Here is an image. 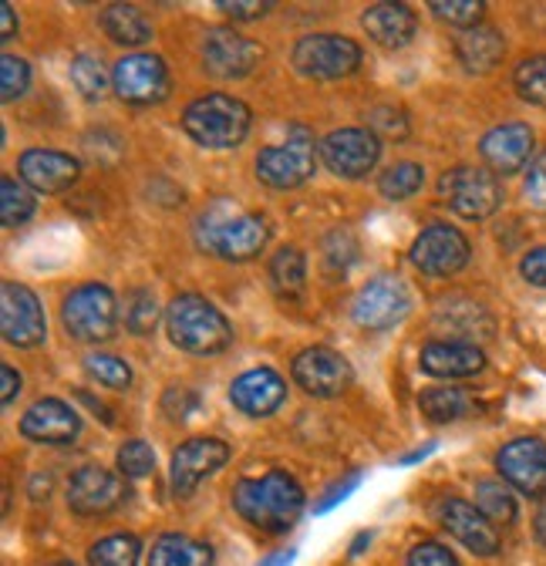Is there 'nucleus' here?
Segmentation results:
<instances>
[{"instance_id": "nucleus-50", "label": "nucleus", "mask_w": 546, "mask_h": 566, "mask_svg": "<svg viewBox=\"0 0 546 566\" xmlns=\"http://www.w3.org/2000/svg\"><path fill=\"white\" fill-rule=\"evenodd\" d=\"M0 21H4V24H0V41H11L18 34V14H14L11 4L0 8Z\"/></svg>"}, {"instance_id": "nucleus-25", "label": "nucleus", "mask_w": 546, "mask_h": 566, "mask_svg": "<svg viewBox=\"0 0 546 566\" xmlns=\"http://www.w3.org/2000/svg\"><path fill=\"white\" fill-rule=\"evenodd\" d=\"M361 24L368 38L378 41L381 48H405L416 38V28H419L412 8H405V4H371Z\"/></svg>"}, {"instance_id": "nucleus-7", "label": "nucleus", "mask_w": 546, "mask_h": 566, "mask_svg": "<svg viewBox=\"0 0 546 566\" xmlns=\"http://www.w3.org/2000/svg\"><path fill=\"white\" fill-rule=\"evenodd\" d=\"M317 166V149L307 128H294V138L284 146H266L256 156V176L270 189H297L314 176Z\"/></svg>"}, {"instance_id": "nucleus-29", "label": "nucleus", "mask_w": 546, "mask_h": 566, "mask_svg": "<svg viewBox=\"0 0 546 566\" xmlns=\"http://www.w3.org/2000/svg\"><path fill=\"white\" fill-rule=\"evenodd\" d=\"M270 283L273 291L287 301H297L307 287V260L297 247L277 250V256L270 260Z\"/></svg>"}, {"instance_id": "nucleus-10", "label": "nucleus", "mask_w": 546, "mask_h": 566, "mask_svg": "<svg viewBox=\"0 0 546 566\" xmlns=\"http://www.w3.org/2000/svg\"><path fill=\"white\" fill-rule=\"evenodd\" d=\"M0 331L14 347H38L48 337V321L41 301L24 287V283L4 280L0 283Z\"/></svg>"}, {"instance_id": "nucleus-13", "label": "nucleus", "mask_w": 546, "mask_h": 566, "mask_svg": "<svg viewBox=\"0 0 546 566\" xmlns=\"http://www.w3.org/2000/svg\"><path fill=\"white\" fill-rule=\"evenodd\" d=\"M125 475L105 465H85L67 482V506L78 516H105L125 500Z\"/></svg>"}, {"instance_id": "nucleus-36", "label": "nucleus", "mask_w": 546, "mask_h": 566, "mask_svg": "<svg viewBox=\"0 0 546 566\" xmlns=\"http://www.w3.org/2000/svg\"><path fill=\"white\" fill-rule=\"evenodd\" d=\"M156 321H159V307H156V297L153 291L146 287H135L128 297H125V327L132 334H153L156 331Z\"/></svg>"}, {"instance_id": "nucleus-11", "label": "nucleus", "mask_w": 546, "mask_h": 566, "mask_svg": "<svg viewBox=\"0 0 546 566\" xmlns=\"http://www.w3.org/2000/svg\"><path fill=\"white\" fill-rule=\"evenodd\" d=\"M115 95L128 105H156L169 95V67L156 54H128L112 67Z\"/></svg>"}, {"instance_id": "nucleus-16", "label": "nucleus", "mask_w": 546, "mask_h": 566, "mask_svg": "<svg viewBox=\"0 0 546 566\" xmlns=\"http://www.w3.org/2000/svg\"><path fill=\"white\" fill-rule=\"evenodd\" d=\"M496 469L513 489H519L529 500L546 495V442L543 439L523 436V439L506 442L496 455Z\"/></svg>"}, {"instance_id": "nucleus-17", "label": "nucleus", "mask_w": 546, "mask_h": 566, "mask_svg": "<svg viewBox=\"0 0 546 566\" xmlns=\"http://www.w3.org/2000/svg\"><path fill=\"white\" fill-rule=\"evenodd\" d=\"M230 459V446L223 439H207V436H199V439H189L182 442L176 452H172V492L179 495V500H186L189 492H196V485L202 479H210L217 469H223Z\"/></svg>"}, {"instance_id": "nucleus-49", "label": "nucleus", "mask_w": 546, "mask_h": 566, "mask_svg": "<svg viewBox=\"0 0 546 566\" xmlns=\"http://www.w3.org/2000/svg\"><path fill=\"white\" fill-rule=\"evenodd\" d=\"M21 395V375L14 371V365H0V401L11 405Z\"/></svg>"}, {"instance_id": "nucleus-46", "label": "nucleus", "mask_w": 546, "mask_h": 566, "mask_svg": "<svg viewBox=\"0 0 546 566\" xmlns=\"http://www.w3.org/2000/svg\"><path fill=\"white\" fill-rule=\"evenodd\" d=\"M196 405H199V398H196L192 391H186V388H169L166 398H162V411H166L169 418H176V421L189 418V411H192Z\"/></svg>"}, {"instance_id": "nucleus-44", "label": "nucleus", "mask_w": 546, "mask_h": 566, "mask_svg": "<svg viewBox=\"0 0 546 566\" xmlns=\"http://www.w3.org/2000/svg\"><path fill=\"white\" fill-rule=\"evenodd\" d=\"M523 189H526V199H529L539 212H546V149L533 159Z\"/></svg>"}, {"instance_id": "nucleus-14", "label": "nucleus", "mask_w": 546, "mask_h": 566, "mask_svg": "<svg viewBox=\"0 0 546 566\" xmlns=\"http://www.w3.org/2000/svg\"><path fill=\"white\" fill-rule=\"evenodd\" d=\"M294 381L311 398H337L351 388V365L330 347H307L294 358Z\"/></svg>"}, {"instance_id": "nucleus-3", "label": "nucleus", "mask_w": 546, "mask_h": 566, "mask_svg": "<svg viewBox=\"0 0 546 566\" xmlns=\"http://www.w3.org/2000/svg\"><path fill=\"white\" fill-rule=\"evenodd\" d=\"M250 108L223 92L202 95L186 105L182 112V128L189 132L192 142L207 149H237L250 132Z\"/></svg>"}, {"instance_id": "nucleus-51", "label": "nucleus", "mask_w": 546, "mask_h": 566, "mask_svg": "<svg viewBox=\"0 0 546 566\" xmlns=\"http://www.w3.org/2000/svg\"><path fill=\"white\" fill-rule=\"evenodd\" d=\"M294 559H297V549H277L273 556H266L260 566H291Z\"/></svg>"}, {"instance_id": "nucleus-18", "label": "nucleus", "mask_w": 546, "mask_h": 566, "mask_svg": "<svg viewBox=\"0 0 546 566\" xmlns=\"http://www.w3.org/2000/svg\"><path fill=\"white\" fill-rule=\"evenodd\" d=\"M260 61V48L233 28H213L202 38V64L217 78H246Z\"/></svg>"}, {"instance_id": "nucleus-24", "label": "nucleus", "mask_w": 546, "mask_h": 566, "mask_svg": "<svg viewBox=\"0 0 546 566\" xmlns=\"http://www.w3.org/2000/svg\"><path fill=\"white\" fill-rule=\"evenodd\" d=\"M419 365L432 378H472L486 368V354L465 340H432L422 347Z\"/></svg>"}, {"instance_id": "nucleus-5", "label": "nucleus", "mask_w": 546, "mask_h": 566, "mask_svg": "<svg viewBox=\"0 0 546 566\" xmlns=\"http://www.w3.org/2000/svg\"><path fill=\"white\" fill-rule=\"evenodd\" d=\"M61 324L82 344H102L118 327V301L105 283H82L61 304Z\"/></svg>"}, {"instance_id": "nucleus-9", "label": "nucleus", "mask_w": 546, "mask_h": 566, "mask_svg": "<svg viewBox=\"0 0 546 566\" xmlns=\"http://www.w3.org/2000/svg\"><path fill=\"white\" fill-rule=\"evenodd\" d=\"M324 166L340 179H365L381 159V138L371 128H337L317 146Z\"/></svg>"}, {"instance_id": "nucleus-27", "label": "nucleus", "mask_w": 546, "mask_h": 566, "mask_svg": "<svg viewBox=\"0 0 546 566\" xmlns=\"http://www.w3.org/2000/svg\"><path fill=\"white\" fill-rule=\"evenodd\" d=\"M149 566H213V549L182 533H166L153 543Z\"/></svg>"}, {"instance_id": "nucleus-35", "label": "nucleus", "mask_w": 546, "mask_h": 566, "mask_svg": "<svg viewBox=\"0 0 546 566\" xmlns=\"http://www.w3.org/2000/svg\"><path fill=\"white\" fill-rule=\"evenodd\" d=\"M422 182H426V169L419 163H395L378 179V189L388 199H408V196H416L422 189Z\"/></svg>"}, {"instance_id": "nucleus-43", "label": "nucleus", "mask_w": 546, "mask_h": 566, "mask_svg": "<svg viewBox=\"0 0 546 566\" xmlns=\"http://www.w3.org/2000/svg\"><path fill=\"white\" fill-rule=\"evenodd\" d=\"M405 566H459V559L442 543L426 539V543H419L412 553H408V563Z\"/></svg>"}, {"instance_id": "nucleus-23", "label": "nucleus", "mask_w": 546, "mask_h": 566, "mask_svg": "<svg viewBox=\"0 0 546 566\" xmlns=\"http://www.w3.org/2000/svg\"><path fill=\"white\" fill-rule=\"evenodd\" d=\"M284 398H287V381L273 368H253L230 385V401L250 418L273 415L284 405Z\"/></svg>"}, {"instance_id": "nucleus-47", "label": "nucleus", "mask_w": 546, "mask_h": 566, "mask_svg": "<svg viewBox=\"0 0 546 566\" xmlns=\"http://www.w3.org/2000/svg\"><path fill=\"white\" fill-rule=\"evenodd\" d=\"M220 11L230 14L233 21H256L270 11L266 0H250V4H243V0H220Z\"/></svg>"}, {"instance_id": "nucleus-4", "label": "nucleus", "mask_w": 546, "mask_h": 566, "mask_svg": "<svg viewBox=\"0 0 546 566\" xmlns=\"http://www.w3.org/2000/svg\"><path fill=\"white\" fill-rule=\"evenodd\" d=\"M266 240H270V223H266V217H260V212L223 217V209L217 206L199 223V247L223 256V260H237V263L260 256Z\"/></svg>"}, {"instance_id": "nucleus-54", "label": "nucleus", "mask_w": 546, "mask_h": 566, "mask_svg": "<svg viewBox=\"0 0 546 566\" xmlns=\"http://www.w3.org/2000/svg\"><path fill=\"white\" fill-rule=\"evenodd\" d=\"M368 543H371V533H358L355 543H351V556H361V549H365Z\"/></svg>"}, {"instance_id": "nucleus-8", "label": "nucleus", "mask_w": 546, "mask_h": 566, "mask_svg": "<svg viewBox=\"0 0 546 566\" xmlns=\"http://www.w3.org/2000/svg\"><path fill=\"white\" fill-rule=\"evenodd\" d=\"M439 192H442L445 206L452 212H459L462 220H486L503 202V189H500L496 176L486 169H472V166H459V169L445 172L439 182Z\"/></svg>"}, {"instance_id": "nucleus-1", "label": "nucleus", "mask_w": 546, "mask_h": 566, "mask_svg": "<svg viewBox=\"0 0 546 566\" xmlns=\"http://www.w3.org/2000/svg\"><path fill=\"white\" fill-rule=\"evenodd\" d=\"M233 510L260 533H287L304 513V489L301 482L273 469L263 479H240L233 485Z\"/></svg>"}, {"instance_id": "nucleus-6", "label": "nucleus", "mask_w": 546, "mask_h": 566, "mask_svg": "<svg viewBox=\"0 0 546 566\" xmlns=\"http://www.w3.org/2000/svg\"><path fill=\"white\" fill-rule=\"evenodd\" d=\"M361 64V48L340 34H307L294 44V67L304 78L334 82L355 75Z\"/></svg>"}, {"instance_id": "nucleus-42", "label": "nucleus", "mask_w": 546, "mask_h": 566, "mask_svg": "<svg viewBox=\"0 0 546 566\" xmlns=\"http://www.w3.org/2000/svg\"><path fill=\"white\" fill-rule=\"evenodd\" d=\"M358 485H361V472H348L345 479H337V482L321 495V500L314 503V516H324V513H330L334 506H340Z\"/></svg>"}, {"instance_id": "nucleus-21", "label": "nucleus", "mask_w": 546, "mask_h": 566, "mask_svg": "<svg viewBox=\"0 0 546 566\" xmlns=\"http://www.w3.org/2000/svg\"><path fill=\"white\" fill-rule=\"evenodd\" d=\"M442 526L475 556H496L500 553V533L496 526L480 513V506H472L465 500H445L439 506Z\"/></svg>"}, {"instance_id": "nucleus-48", "label": "nucleus", "mask_w": 546, "mask_h": 566, "mask_svg": "<svg viewBox=\"0 0 546 566\" xmlns=\"http://www.w3.org/2000/svg\"><path fill=\"white\" fill-rule=\"evenodd\" d=\"M519 273L533 283V287H546V247H536L523 256Z\"/></svg>"}, {"instance_id": "nucleus-39", "label": "nucleus", "mask_w": 546, "mask_h": 566, "mask_svg": "<svg viewBox=\"0 0 546 566\" xmlns=\"http://www.w3.org/2000/svg\"><path fill=\"white\" fill-rule=\"evenodd\" d=\"M156 469V452L149 442L143 439H132L118 449V472L125 479H146Z\"/></svg>"}, {"instance_id": "nucleus-38", "label": "nucleus", "mask_w": 546, "mask_h": 566, "mask_svg": "<svg viewBox=\"0 0 546 566\" xmlns=\"http://www.w3.org/2000/svg\"><path fill=\"white\" fill-rule=\"evenodd\" d=\"M432 14H439V21L455 24V28H480V18L486 11V4L480 0H432Z\"/></svg>"}, {"instance_id": "nucleus-33", "label": "nucleus", "mask_w": 546, "mask_h": 566, "mask_svg": "<svg viewBox=\"0 0 546 566\" xmlns=\"http://www.w3.org/2000/svg\"><path fill=\"white\" fill-rule=\"evenodd\" d=\"M139 553H143L139 539L128 536V533H118V536L98 539L88 549V563L92 566H139Z\"/></svg>"}, {"instance_id": "nucleus-55", "label": "nucleus", "mask_w": 546, "mask_h": 566, "mask_svg": "<svg viewBox=\"0 0 546 566\" xmlns=\"http://www.w3.org/2000/svg\"><path fill=\"white\" fill-rule=\"evenodd\" d=\"M54 566H75V563H67V559H61V563H54Z\"/></svg>"}, {"instance_id": "nucleus-28", "label": "nucleus", "mask_w": 546, "mask_h": 566, "mask_svg": "<svg viewBox=\"0 0 546 566\" xmlns=\"http://www.w3.org/2000/svg\"><path fill=\"white\" fill-rule=\"evenodd\" d=\"M102 28H105V34L115 44H125V48H139V44L153 41V24L146 21V14L139 8H132V4H112V8H105Z\"/></svg>"}, {"instance_id": "nucleus-45", "label": "nucleus", "mask_w": 546, "mask_h": 566, "mask_svg": "<svg viewBox=\"0 0 546 566\" xmlns=\"http://www.w3.org/2000/svg\"><path fill=\"white\" fill-rule=\"evenodd\" d=\"M371 132H375V135L385 132L388 138H405L408 122H405V115L395 112V108H375V112H371Z\"/></svg>"}, {"instance_id": "nucleus-22", "label": "nucleus", "mask_w": 546, "mask_h": 566, "mask_svg": "<svg viewBox=\"0 0 546 566\" xmlns=\"http://www.w3.org/2000/svg\"><path fill=\"white\" fill-rule=\"evenodd\" d=\"M18 172L21 179L34 189V192H64L72 189L82 176L78 159L54 153V149H28L18 159Z\"/></svg>"}, {"instance_id": "nucleus-20", "label": "nucleus", "mask_w": 546, "mask_h": 566, "mask_svg": "<svg viewBox=\"0 0 546 566\" xmlns=\"http://www.w3.org/2000/svg\"><path fill=\"white\" fill-rule=\"evenodd\" d=\"M483 163L500 172V176H513L519 172L529 156H533V128L523 122H503L496 128H490L480 142Z\"/></svg>"}, {"instance_id": "nucleus-12", "label": "nucleus", "mask_w": 546, "mask_h": 566, "mask_svg": "<svg viewBox=\"0 0 546 566\" xmlns=\"http://www.w3.org/2000/svg\"><path fill=\"white\" fill-rule=\"evenodd\" d=\"M408 307H412V297H408V287L398 280V276H375L371 283H365V287L358 291L355 304H351V314L361 327L368 331H388L395 327Z\"/></svg>"}, {"instance_id": "nucleus-40", "label": "nucleus", "mask_w": 546, "mask_h": 566, "mask_svg": "<svg viewBox=\"0 0 546 566\" xmlns=\"http://www.w3.org/2000/svg\"><path fill=\"white\" fill-rule=\"evenodd\" d=\"M28 85H31V64L24 57L4 54V61H0V98L14 102L28 92Z\"/></svg>"}, {"instance_id": "nucleus-53", "label": "nucleus", "mask_w": 546, "mask_h": 566, "mask_svg": "<svg viewBox=\"0 0 546 566\" xmlns=\"http://www.w3.org/2000/svg\"><path fill=\"white\" fill-rule=\"evenodd\" d=\"M435 452V442H429V446H422V449H416V452H408V455H401L398 462L401 465H416V462H422L426 455H432Z\"/></svg>"}, {"instance_id": "nucleus-31", "label": "nucleus", "mask_w": 546, "mask_h": 566, "mask_svg": "<svg viewBox=\"0 0 546 566\" xmlns=\"http://www.w3.org/2000/svg\"><path fill=\"white\" fill-rule=\"evenodd\" d=\"M34 192L24 179H14V176H4L0 179V220L4 227H21L34 217Z\"/></svg>"}, {"instance_id": "nucleus-2", "label": "nucleus", "mask_w": 546, "mask_h": 566, "mask_svg": "<svg viewBox=\"0 0 546 566\" xmlns=\"http://www.w3.org/2000/svg\"><path fill=\"white\" fill-rule=\"evenodd\" d=\"M169 340L189 354H220L233 344L230 321L199 294H179L166 307Z\"/></svg>"}, {"instance_id": "nucleus-34", "label": "nucleus", "mask_w": 546, "mask_h": 566, "mask_svg": "<svg viewBox=\"0 0 546 566\" xmlns=\"http://www.w3.org/2000/svg\"><path fill=\"white\" fill-rule=\"evenodd\" d=\"M513 85L523 102L546 108V54H533V57L519 61Z\"/></svg>"}, {"instance_id": "nucleus-26", "label": "nucleus", "mask_w": 546, "mask_h": 566, "mask_svg": "<svg viewBox=\"0 0 546 566\" xmlns=\"http://www.w3.org/2000/svg\"><path fill=\"white\" fill-rule=\"evenodd\" d=\"M455 54H459L465 71H472V75H486V71H493L503 61L506 41H503V34L496 28L480 24V28H469V31L459 34Z\"/></svg>"}, {"instance_id": "nucleus-32", "label": "nucleus", "mask_w": 546, "mask_h": 566, "mask_svg": "<svg viewBox=\"0 0 546 566\" xmlns=\"http://www.w3.org/2000/svg\"><path fill=\"white\" fill-rule=\"evenodd\" d=\"M475 506L493 523V526H510L516 520V500L503 482H480L475 485Z\"/></svg>"}, {"instance_id": "nucleus-37", "label": "nucleus", "mask_w": 546, "mask_h": 566, "mask_svg": "<svg viewBox=\"0 0 546 566\" xmlns=\"http://www.w3.org/2000/svg\"><path fill=\"white\" fill-rule=\"evenodd\" d=\"M72 85L85 95V98H102L105 95V85H108V75H105V67L98 57L92 54H78L72 61Z\"/></svg>"}, {"instance_id": "nucleus-30", "label": "nucleus", "mask_w": 546, "mask_h": 566, "mask_svg": "<svg viewBox=\"0 0 546 566\" xmlns=\"http://www.w3.org/2000/svg\"><path fill=\"white\" fill-rule=\"evenodd\" d=\"M419 408H422V415L429 421H455V418H462L472 408V398H469L465 388H452V385L426 388L419 395Z\"/></svg>"}, {"instance_id": "nucleus-19", "label": "nucleus", "mask_w": 546, "mask_h": 566, "mask_svg": "<svg viewBox=\"0 0 546 566\" xmlns=\"http://www.w3.org/2000/svg\"><path fill=\"white\" fill-rule=\"evenodd\" d=\"M78 432H82L78 411L72 405H64L61 398H41L21 418V436L31 439V442L67 446V442L78 439Z\"/></svg>"}, {"instance_id": "nucleus-52", "label": "nucleus", "mask_w": 546, "mask_h": 566, "mask_svg": "<svg viewBox=\"0 0 546 566\" xmlns=\"http://www.w3.org/2000/svg\"><path fill=\"white\" fill-rule=\"evenodd\" d=\"M533 536H536V543H543L546 546V503L536 510V516H533Z\"/></svg>"}, {"instance_id": "nucleus-15", "label": "nucleus", "mask_w": 546, "mask_h": 566, "mask_svg": "<svg viewBox=\"0 0 546 566\" xmlns=\"http://www.w3.org/2000/svg\"><path fill=\"white\" fill-rule=\"evenodd\" d=\"M408 256L429 276H452L469 263V240L449 223H432L416 237Z\"/></svg>"}, {"instance_id": "nucleus-41", "label": "nucleus", "mask_w": 546, "mask_h": 566, "mask_svg": "<svg viewBox=\"0 0 546 566\" xmlns=\"http://www.w3.org/2000/svg\"><path fill=\"white\" fill-rule=\"evenodd\" d=\"M85 365H88V375L105 388H128L132 385V368L122 358H115V354H92Z\"/></svg>"}]
</instances>
